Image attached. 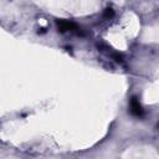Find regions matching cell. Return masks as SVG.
<instances>
[{"instance_id":"6da1fadb","label":"cell","mask_w":159,"mask_h":159,"mask_svg":"<svg viewBox=\"0 0 159 159\" xmlns=\"http://www.w3.org/2000/svg\"><path fill=\"white\" fill-rule=\"evenodd\" d=\"M130 112H132V114H134L137 117H142L143 113H144L143 107L139 103L137 97H132V99H130Z\"/></svg>"},{"instance_id":"7a4b0ae2","label":"cell","mask_w":159,"mask_h":159,"mask_svg":"<svg viewBox=\"0 0 159 159\" xmlns=\"http://www.w3.org/2000/svg\"><path fill=\"white\" fill-rule=\"evenodd\" d=\"M56 24H57L58 30H61V31L77 30V25L75 22H72V21H68V20H57Z\"/></svg>"}]
</instances>
